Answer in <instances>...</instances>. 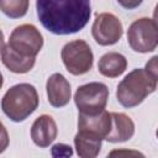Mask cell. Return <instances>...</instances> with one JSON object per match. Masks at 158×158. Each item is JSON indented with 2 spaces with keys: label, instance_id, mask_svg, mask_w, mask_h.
<instances>
[{
  "label": "cell",
  "instance_id": "1",
  "mask_svg": "<svg viewBox=\"0 0 158 158\" xmlns=\"http://www.w3.org/2000/svg\"><path fill=\"white\" fill-rule=\"evenodd\" d=\"M37 16L42 26L54 35H72L90 20V0H37Z\"/></svg>",
  "mask_w": 158,
  "mask_h": 158
},
{
  "label": "cell",
  "instance_id": "2",
  "mask_svg": "<svg viewBox=\"0 0 158 158\" xmlns=\"http://www.w3.org/2000/svg\"><path fill=\"white\" fill-rule=\"evenodd\" d=\"M157 75L144 68H136L118 83L116 99L123 107H135L157 89Z\"/></svg>",
  "mask_w": 158,
  "mask_h": 158
},
{
  "label": "cell",
  "instance_id": "3",
  "mask_svg": "<svg viewBox=\"0 0 158 158\" xmlns=\"http://www.w3.org/2000/svg\"><path fill=\"white\" fill-rule=\"evenodd\" d=\"M37 107V90L28 83H20L11 86L1 99V109L4 114L14 122L25 121Z\"/></svg>",
  "mask_w": 158,
  "mask_h": 158
},
{
  "label": "cell",
  "instance_id": "4",
  "mask_svg": "<svg viewBox=\"0 0 158 158\" xmlns=\"http://www.w3.org/2000/svg\"><path fill=\"white\" fill-rule=\"evenodd\" d=\"M127 42L135 52H153L158 44V26L156 20L141 17L133 21L127 30Z\"/></svg>",
  "mask_w": 158,
  "mask_h": 158
},
{
  "label": "cell",
  "instance_id": "5",
  "mask_svg": "<svg viewBox=\"0 0 158 158\" xmlns=\"http://www.w3.org/2000/svg\"><path fill=\"white\" fill-rule=\"evenodd\" d=\"M7 46L22 57L36 58L43 47V37L35 25L23 23L11 32Z\"/></svg>",
  "mask_w": 158,
  "mask_h": 158
},
{
  "label": "cell",
  "instance_id": "6",
  "mask_svg": "<svg viewBox=\"0 0 158 158\" xmlns=\"http://www.w3.org/2000/svg\"><path fill=\"white\" fill-rule=\"evenodd\" d=\"M62 60L67 70L73 75L88 73L94 62V54L90 46L83 40H74L62 48Z\"/></svg>",
  "mask_w": 158,
  "mask_h": 158
},
{
  "label": "cell",
  "instance_id": "7",
  "mask_svg": "<svg viewBox=\"0 0 158 158\" xmlns=\"http://www.w3.org/2000/svg\"><path fill=\"white\" fill-rule=\"evenodd\" d=\"M107 99L109 89L99 81L80 85L74 94V102L81 114H98L105 110Z\"/></svg>",
  "mask_w": 158,
  "mask_h": 158
},
{
  "label": "cell",
  "instance_id": "8",
  "mask_svg": "<svg viewBox=\"0 0 158 158\" xmlns=\"http://www.w3.org/2000/svg\"><path fill=\"white\" fill-rule=\"evenodd\" d=\"M123 27L117 16L111 12H101L95 16L91 26V35L100 46H112L120 41Z\"/></svg>",
  "mask_w": 158,
  "mask_h": 158
},
{
  "label": "cell",
  "instance_id": "9",
  "mask_svg": "<svg viewBox=\"0 0 158 158\" xmlns=\"http://www.w3.org/2000/svg\"><path fill=\"white\" fill-rule=\"evenodd\" d=\"M111 128V115L106 110L98 114H81L78 117V131L88 132L105 139Z\"/></svg>",
  "mask_w": 158,
  "mask_h": 158
},
{
  "label": "cell",
  "instance_id": "10",
  "mask_svg": "<svg viewBox=\"0 0 158 158\" xmlns=\"http://www.w3.org/2000/svg\"><path fill=\"white\" fill-rule=\"evenodd\" d=\"M46 90H47L48 102L53 107L65 106L72 96L70 84L65 79V77L60 73H54L47 79Z\"/></svg>",
  "mask_w": 158,
  "mask_h": 158
},
{
  "label": "cell",
  "instance_id": "11",
  "mask_svg": "<svg viewBox=\"0 0 158 158\" xmlns=\"http://www.w3.org/2000/svg\"><path fill=\"white\" fill-rule=\"evenodd\" d=\"M58 135L57 123L49 115L38 116L31 127V138L33 143L41 148L48 147Z\"/></svg>",
  "mask_w": 158,
  "mask_h": 158
},
{
  "label": "cell",
  "instance_id": "12",
  "mask_svg": "<svg viewBox=\"0 0 158 158\" xmlns=\"http://www.w3.org/2000/svg\"><path fill=\"white\" fill-rule=\"evenodd\" d=\"M111 128L105 141L111 143L125 142L132 138L135 135V122L130 116L123 112H110Z\"/></svg>",
  "mask_w": 158,
  "mask_h": 158
},
{
  "label": "cell",
  "instance_id": "13",
  "mask_svg": "<svg viewBox=\"0 0 158 158\" xmlns=\"http://www.w3.org/2000/svg\"><path fill=\"white\" fill-rule=\"evenodd\" d=\"M127 68V59L118 52H109L101 56L98 63L100 74L106 78H117Z\"/></svg>",
  "mask_w": 158,
  "mask_h": 158
},
{
  "label": "cell",
  "instance_id": "14",
  "mask_svg": "<svg viewBox=\"0 0 158 158\" xmlns=\"http://www.w3.org/2000/svg\"><path fill=\"white\" fill-rule=\"evenodd\" d=\"M1 62L10 72L16 74H25L33 68L36 58L22 57L14 52L7 44H5L1 51Z\"/></svg>",
  "mask_w": 158,
  "mask_h": 158
},
{
  "label": "cell",
  "instance_id": "15",
  "mask_svg": "<svg viewBox=\"0 0 158 158\" xmlns=\"http://www.w3.org/2000/svg\"><path fill=\"white\" fill-rule=\"evenodd\" d=\"M101 142V138L83 131H78L74 137L77 154L81 158H95L100 153Z\"/></svg>",
  "mask_w": 158,
  "mask_h": 158
},
{
  "label": "cell",
  "instance_id": "16",
  "mask_svg": "<svg viewBox=\"0 0 158 158\" xmlns=\"http://www.w3.org/2000/svg\"><path fill=\"white\" fill-rule=\"evenodd\" d=\"M30 0H0V10L11 19H20L27 14Z\"/></svg>",
  "mask_w": 158,
  "mask_h": 158
},
{
  "label": "cell",
  "instance_id": "17",
  "mask_svg": "<svg viewBox=\"0 0 158 158\" xmlns=\"http://www.w3.org/2000/svg\"><path fill=\"white\" fill-rule=\"evenodd\" d=\"M52 156L53 157H72L73 156V149L68 144L57 143L52 147Z\"/></svg>",
  "mask_w": 158,
  "mask_h": 158
},
{
  "label": "cell",
  "instance_id": "18",
  "mask_svg": "<svg viewBox=\"0 0 158 158\" xmlns=\"http://www.w3.org/2000/svg\"><path fill=\"white\" fill-rule=\"evenodd\" d=\"M9 133L6 131V127L2 125V122L0 121V153L5 152L7 146H9Z\"/></svg>",
  "mask_w": 158,
  "mask_h": 158
},
{
  "label": "cell",
  "instance_id": "19",
  "mask_svg": "<svg viewBox=\"0 0 158 158\" xmlns=\"http://www.w3.org/2000/svg\"><path fill=\"white\" fill-rule=\"evenodd\" d=\"M142 1H143V0H117V2H118L122 7H125V9H127V10H132V9L138 7V6L142 4Z\"/></svg>",
  "mask_w": 158,
  "mask_h": 158
},
{
  "label": "cell",
  "instance_id": "20",
  "mask_svg": "<svg viewBox=\"0 0 158 158\" xmlns=\"http://www.w3.org/2000/svg\"><path fill=\"white\" fill-rule=\"evenodd\" d=\"M122 154H128V156H141V157H144L142 153L137 152V151H126V149H121V151H112L109 156L112 157V156H122Z\"/></svg>",
  "mask_w": 158,
  "mask_h": 158
},
{
  "label": "cell",
  "instance_id": "21",
  "mask_svg": "<svg viewBox=\"0 0 158 158\" xmlns=\"http://www.w3.org/2000/svg\"><path fill=\"white\" fill-rule=\"evenodd\" d=\"M4 46H5V37H4L2 31L0 30V53H1L2 48H4Z\"/></svg>",
  "mask_w": 158,
  "mask_h": 158
},
{
  "label": "cell",
  "instance_id": "22",
  "mask_svg": "<svg viewBox=\"0 0 158 158\" xmlns=\"http://www.w3.org/2000/svg\"><path fill=\"white\" fill-rule=\"evenodd\" d=\"M2 84H4V78H2V74L0 72V89L2 88Z\"/></svg>",
  "mask_w": 158,
  "mask_h": 158
}]
</instances>
